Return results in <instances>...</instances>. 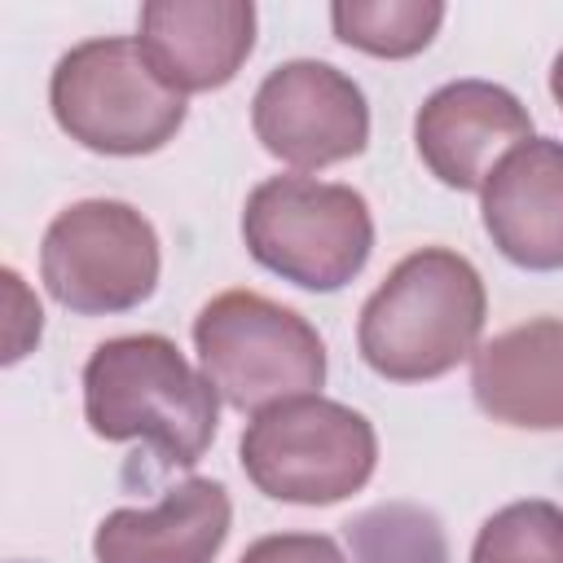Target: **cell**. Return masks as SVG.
<instances>
[{
	"label": "cell",
	"mask_w": 563,
	"mask_h": 563,
	"mask_svg": "<svg viewBox=\"0 0 563 563\" xmlns=\"http://www.w3.org/2000/svg\"><path fill=\"white\" fill-rule=\"evenodd\" d=\"M488 317L479 268L449 251L422 246L405 255L361 303V361L391 383H431L475 356Z\"/></svg>",
	"instance_id": "6da1fadb"
},
{
	"label": "cell",
	"mask_w": 563,
	"mask_h": 563,
	"mask_svg": "<svg viewBox=\"0 0 563 563\" xmlns=\"http://www.w3.org/2000/svg\"><path fill=\"white\" fill-rule=\"evenodd\" d=\"M84 418L101 440H141L167 466H194L220 427V391L167 334H119L84 365Z\"/></svg>",
	"instance_id": "7a4b0ae2"
},
{
	"label": "cell",
	"mask_w": 563,
	"mask_h": 563,
	"mask_svg": "<svg viewBox=\"0 0 563 563\" xmlns=\"http://www.w3.org/2000/svg\"><path fill=\"white\" fill-rule=\"evenodd\" d=\"M194 347L207 383L238 413H264L295 396H321L325 343L308 317L255 295L224 290L194 317Z\"/></svg>",
	"instance_id": "3957f363"
},
{
	"label": "cell",
	"mask_w": 563,
	"mask_h": 563,
	"mask_svg": "<svg viewBox=\"0 0 563 563\" xmlns=\"http://www.w3.org/2000/svg\"><path fill=\"white\" fill-rule=\"evenodd\" d=\"M48 106L70 141L114 158L163 150L189 114L185 97L158 79L128 35L84 40L62 53L48 79Z\"/></svg>",
	"instance_id": "277c9868"
},
{
	"label": "cell",
	"mask_w": 563,
	"mask_h": 563,
	"mask_svg": "<svg viewBox=\"0 0 563 563\" xmlns=\"http://www.w3.org/2000/svg\"><path fill=\"white\" fill-rule=\"evenodd\" d=\"M242 242L255 264L299 290H343L374 251L369 202L352 185L317 176H268L242 211Z\"/></svg>",
	"instance_id": "5b68a950"
},
{
	"label": "cell",
	"mask_w": 563,
	"mask_h": 563,
	"mask_svg": "<svg viewBox=\"0 0 563 563\" xmlns=\"http://www.w3.org/2000/svg\"><path fill=\"white\" fill-rule=\"evenodd\" d=\"M246 479L290 506H334L361 493L378 466V435L365 413L325 396H295L255 413L238 444Z\"/></svg>",
	"instance_id": "8992f818"
},
{
	"label": "cell",
	"mask_w": 563,
	"mask_h": 563,
	"mask_svg": "<svg viewBox=\"0 0 563 563\" xmlns=\"http://www.w3.org/2000/svg\"><path fill=\"white\" fill-rule=\"evenodd\" d=\"M158 233L119 198H84L57 211L40 242V277L48 295L79 317L141 308L158 286Z\"/></svg>",
	"instance_id": "52a82bcc"
},
{
	"label": "cell",
	"mask_w": 563,
	"mask_h": 563,
	"mask_svg": "<svg viewBox=\"0 0 563 563\" xmlns=\"http://www.w3.org/2000/svg\"><path fill=\"white\" fill-rule=\"evenodd\" d=\"M255 141L303 172L347 163L369 145V106L352 75L330 62L295 57L264 75L251 97Z\"/></svg>",
	"instance_id": "ba28073f"
},
{
	"label": "cell",
	"mask_w": 563,
	"mask_h": 563,
	"mask_svg": "<svg viewBox=\"0 0 563 563\" xmlns=\"http://www.w3.org/2000/svg\"><path fill=\"white\" fill-rule=\"evenodd\" d=\"M532 141L528 106L488 79H453L435 88L413 119V145L427 172L462 194H479L493 167Z\"/></svg>",
	"instance_id": "9c48e42d"
},
{
	"label": "cell",
	"mask_w": 563,
	"mask_h": 563,
	"mask_svg": "<svg viewBox=\"0 0 563 563\" xmlns=\"http://www.w3.org/2000/svg\"><path fill=\"white\" fill-rule=\"evenodd\" d=\"M141 53L167 88H224L255 48L251 0H150L141 4Z\"/></svg>",
	"instance_id": "30bf717a"
},
{
	"label": "cell",
	"mask_w": 563,
	"mask_h": 563,
	"mask_svg": "<svg viewBox=\"0 0 563 563\" xmlns=\"http://www.w3.org/2000/svg\"><path fill=\"white\" fill-rule=\"evenodd\" d=\"M484 233L493 246L528 268H563V141L532 136L515 145L479 189Z\"/></svg>",
	"instance_id": "8fae6325"
},
{
	"label": "cell",
	"mask_w": 563,
	"mask_h": 563,
	"mask_svg": "<svg viewBox=\"0 0 563 563\" xmlns=\"http://www.w3.org/2000/svg\"><path fill=\"white\" fill-rule=\"evenodd\" d=\"M233 506L220 479H185L163 493L158 506H119L97 523V563H216L229 541Z\"/></svg>",
	"instance_id": "7c38bea8"
},
{
	"label": "cell",
	"mask_w": 563,
	"mask_h": 563,
	"mask_svg": "<svg viewBox=\"0 0 563 563\" xmlns=\"http://www.w3.org/2000/svg\"><path fill=\"white\" fill-rule=\"evenodd\" d=\"M471 391L493 422L563 431V317H532L479 343Z\"/></svg>",
	"instance_id": "4fadbf2b"
},
{
	"label": "cell",
	"mask_w": 563,
	"mask_h": 563,
	"mask_svg": "<svg viewBox=\"0 0 563 563\" xmlns=\"http://www.w3.org/2000/svg\"><path fill=\"white\" fill-rule=\"evenodd\" d=\"M444 22L440 0H339L330 4L334 40L369 57H413L422 53Z\"/></svg>",
	"instance_id": "5bb4252c"
},
{
	"label": "cell",
	"mask_w": 563,
	"mask_h": 563,
	"mask_svg": "<svg viewBox=\"0 0 563 563\" xmlns=\"http://www.w3.org/2000/svg\"><path fill=\"white\" fill-rule=\"evenodd\" d=\"M343 532L352 545V563H449L440 519L413 501L369 506Z\"/></svg>",
	"instance_id": "9a60e30c"
},
{
	"label": "cell",
	"mask_w": 563,
	"mask_h": 563,
	"mask_svg": "<svg viewBox=\"0 0 563 563\" xmlns=\"http://www.w3.org/2000/svg\"><path fill=\"white\" fill-rule=\"evenodd\" d=\"M471 563H563V506L541 497L501 506L479 523Z\"/></svg>",
	"instance_id": "2e32d148"
},
{
	"label": "cell",
	"mask_w": 563,
	"mask_h": 563,
	"mask_svg": "<svg viewBox=\"0 0 563 563\" xmlns=\"http://www.w3.org/2000/svg\"><path fill=\"white\" fill-rule=\"evenodd\" d=\"M238 563H347V554L325 532H273L251 541Z\"/></svg>",
	"instance_id": "e0dca14e"
},
{
	"label": "cell",
	"mask_w": 563,
	"mask_h": 563,
	"mask_svg": "<svg viewBox=\"0 0 563 563\" xmlns=\"http://www.w3.org/2000/svg\"><path fill=\"white\" fill-rule=\"evenodd\" d=\"M550 92H554V101L563 106V53H559L554 66H550Z\"/></svg>",
	"instance_id": "ac0fdd59"
}]
</instances>
